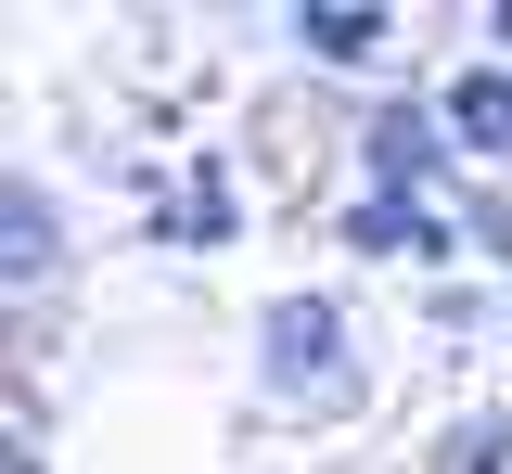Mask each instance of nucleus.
I'll return each mask as SVG.
<instances>
[{
    "label": "nucleus",
    "instance_id": "f257e3e1",
    "mask_svg": "<svg viewBox=\"0 0 512 474\" xmlns=\"http://www.w3.org/2000/svg\"><path fill=\"white\" fill-rule=\"evenodd\" d=\"M320 359H333V308H320V295H295V308H269V372H282V385H308Z\"/></svg>",
    "mask_w": 512,
    "mask_h": 474
},
{
    "label": "nucleus",
    "instance_id": "f03ea898",
    "mask_svg": "<svg viewBox=\"0 0 512 474\" xmlns=\"http://www.w3.org/2000/svg\"><path fill=\"white\" fill-rule=\"evenodd\" d=\"M0 231H13V295H39L52 282V205H39V180L0 193Z\"/></svg>",
    "mask_w": 512,
    "mask_h": 474
},
{
    "label": "nucleus",
    "instance_id": "7ed1b4c3",
    "mask_svg": "<svg viewBox=\"0 0 512 474\" xmlns=\"http://www.w3.org/2000/svg\"><path fill=\"white\" fill-rule=\"evenodd\" d=\"M372 167H410V180H423V167H436V129H423V116H384V129H372Z\"/></svg>",
    "mask_w": 512,
    "mask_h": 474
},
{
    "label": "nucleus",
    "instance_id": "20e7f679",
    "mask_svg": "<svg viewBox=\"0 0 512 474\" xmlns=\"http://www.w3.org/2000/svg\"><path fill=\"white\" fill-rule=\"evenodd\" d=\"M308 39H320V52H372L384 26H372V13H346V0H333V13H308Z\"/></svg>",
    "mask_w": 512,
    "mask_h": 474
}]
</instances>
